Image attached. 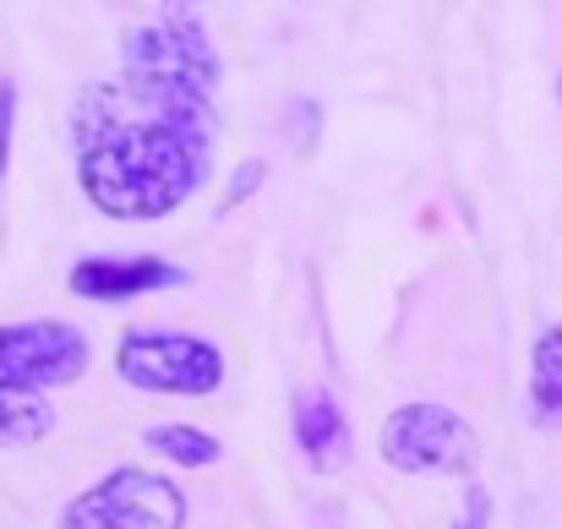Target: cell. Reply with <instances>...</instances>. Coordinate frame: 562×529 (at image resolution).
<instances>
[{
  "instance_id": "cell-1",
  "label": "cell",
  "mask_w": 562,
  "mask_h": 529,
  "mask_svg": "<svg viewBox=\"0 0 562 529\" xmlns=\"http://www.w3.org/2000/svg\"><path fill=\"white\" fill-rule=\"evenodd\" d=\"M213 88H218V55L191 5H165L159 22L126 33V93L143 110V121H159L213 148L218 132Z\"/></svg>"
},
{
  "instance_id": "cell-6",
  "label": "cell",
  "mask_w": 562,
  "mask_h": 529,
  "mask_svg": "<svg viewBox=\"0 0 562 529\" xmlns=\"http://www.w3.org/2000/svg\"><path fill=\"white\" fill-rule=\"evenodd\" d=\"M88 371V339L71 323H0V393L66 387Z\"/></svg>"
},
{
  "instance_id": "cell-7",
  "label": "cell",
  "mask_w": 562,
  "mask_h": 529,
  "mask_svg": "<svg viewBox=\"0 0 562 529\" xmlns=\"http://www.w3.org/2000/svg\"><path fill=\"white\" fill-rule=\"evenodd\" d=\"M187 284V268L165 257H82L71 268V295L82 301H132L148 290H176Z\"/></svg>"
},
{
  "instance_id": "cell-8",
  "label": "cell",
  "mask_w": 562,
  "mask_h": 529,
  "mask_svg": "<svg viewBox=\"0 0 562 529\" xmlns=\"http://www.w3.org/2000/svg\"><path fill=\"white\" fill-rule=\"evenodd\" d=\"M295 442L312 459V470H323V475L345 470V459H350V426H345V409L334 404L328 387H306L295 398Z\"/></svg>"
},
{
  "instance_id": "cell-10",
  "label": "cell",
  "mask_w": 562,
  "mask_h": 529,
  "mask_svg": "<svg viewBox=\"0 0 562 529\" xmlns=\"http://www.w3.org/2000/svg\"><path fill=\"white\" fill-rule=\"evenodd\" d=\"M55 426V409L33 393H0V448H27Z\"/></svg>"
},
{
  "instance_id": "cell-11",
  "label": "cell",
  "mask_w": 562,
  "mask_h": 529,
  "mask_svg": "<svg viewBox=\"0 0 562 529\" xmlns=\"http://www.w3.org/2000/svg\"><path fill=\"white\" fill-rule=\"evenodd\" d=\"M159 459H170V464H187V470H207V464H218V442L207 437V431H196V426H154L148 437H143Z\"/></svg>"
},
{
  "instance_id": "cell-2",
  "label": "cell",
  "mask_w": 562,
  "mask_h": 529,
  "mask_svg": "<svg viewBox=\"0 0 562 529\" xmlns=\"http://www.w3.org/2000/svg\"><path fill=\"white\" fill-rule=\"evenodd\" d=\"M207 176V148L159 121H132L82 148V191L110 218H165Z\"/></svg>"
},
{
  "instance_id": "cell-3",
  "label": "cell",
  "mask_w": 562,
  "mask_h": 529,
  "mask_svg": "<svg viewBox=\"0 0 562 529\" xmlns=\"http://www.w3.org/2000/svg\"><path fill=\"white\" fill-rule=\"evenodd\" d=\"M376 448L404 475H464L481 459V437L448 404H398L382 420Z\"/></svg>"
},
{
  "instance_id": "cell-14",
  "label": "cell",
  "mask_w": 562,
  "mask_h": 529,
  "mask_svg": "<svg viewBox=\"0 0 562 529\" xmlns=\"http://www.w3.org/2000/svg\"><path fill=\"white\" fill-rule=\"evenodd\" d=\"M11 121H16V88L0 82V176L11 165Z\"/></svg>"
},
{
  "instance_id": "cell-13",
  "label": "cell",
  "mask_w": 562,
  "mask_h": 529,
  "mask_svg": "<svg viewBox=\"0 0 562 529\" xmlns=\"http://www.w3.org/2000/svg\"><path fill=\"white\" fill-rule=\"evenodd\" d=\"M262 180H268V165H262V159H246V165L229 176V191H224V213H229V207H240V202H246V196H251Z\"/></svg>"
},
{
  "instance_id": "cell-5",
  "label": "cell",
  "mask_w": 562,
  "mask_h": 529,
  "mask_svg": "<svg viewBox=\"0 0 562 529\" xmlns=\"http://www.w3.org/2000/svg\"><path fill=\"white\" fill-rule=\"evenodd\" d=\"M121 382L143 393H213L224 382V354L191 334H126L115 350Z\"/></svg>"
},
{
  "instance_id": "cell-12",
  "label": "cell",
  "mask_w": 562,
  "mask_h": 529,
  "mask_svg": "<svg viewBox=\"0 0 562 529\" xmlns=\"http://www.w3.org/2000/svg\"><path fill=\"white\" fill-rule=\"evenodd\" d=\"M317 126H323V110H317L312 99H295V104L284 110V132H290L295 154H312V148H317Z\"/></svg>"
},
{
  "instance_id": "cell-9",
  "label": "cell",
  "mask_w": 562,
  "mask_h": 529,
  "mask_svg": "<svg viewBox=\"0 0 562 529\" xmlns=\"http://www.w3.org/2000/svg\"><path fill=\"white\" fill-rule=\"evenodd\" d=\"M530 404L541 420H562V323L536 339L530 354Z\"/></svg>"
},
{
  "instance_id": "cell-15",
  "label": "cell",
  "mask_w": 562,
  "mask_h": 529,
  "mask_svg": "<svg viewBox=\"0 0 562 529\" xmlns=\"http://www.w3.org/2000/svg\"><path fill=\"white\" fill-rule=\"evenodd\" d=\"M492 525V497H486V486H470L464 492V519L453 529H486Z\"/></svg>"
},
{
  "instance_id": "cell-4",
  "label": "cell",
  "mask_w": 562,
  "mask_h": 529,
  "mask_svg": "<svg viewBox=\"0 0 562 529\" xmlns=\"http://www.w3.org/2000/svg\"><path fill=\"white\" fill-rule=\"evenodd\" d=\"M60 529H187V497L176 492V481L126 464L82 492L60 514Z\"/></svg>"
}]
</instances>
